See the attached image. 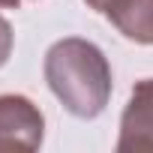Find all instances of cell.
Here are the masks:
<instances>
[{
    "label": "cell",
    "mask_w": 153,
    "mask_h": 153,
    "mask_svg": "<svg viewBox=\"0 0 153 153\" xmlns=\"http://www.w3.org/2000/svg\"><path fill=\"white\" fill-rule=\"evenodd\" d=\"M42 72L57 102L72 117H81V120L99 117L114 90L108 57L96 42L81 36L57 39L45 51Z\"/></svg>",
    "instance_id": "1"
},
{
    "label": "cell",
    "mask_w": 153,
    "mask_h": 153,
    "mask_svg": "<svg viewBox=\"0 0 153 153\" xmlns=\"http://www.w3.org/2000/svg\"><path fill=\"white\" fill-rule=\"evenodd\" d=\"M45 117L39 105L21 93H0V150H39Z\"/></svg>",
    "instance_id": "2"
},
{
    "label": "cell",
    "mask_w": 153,
    "mask_h": 153,
    "mask_svg": "<svg viewBox=\"0 0 153 153\" xmlns=\"http://www.w3.org/2000/svg\"><path fill=\"white\" fill-rule=\"evenodd\" d=\"M141 147H153V78L135 81L129 102L120 114L117 150H141Z\"/></svg>",
    "instance_id": "3"
},
{
    "label": "cell",
    "mask_w": 153,
    "mask_h": 153,
    "mask_svg": "<svg viewBox=\"0 0 153 153\" xmlns=\"http://www.w3.org/2000/svg\"><path fill=\"white\" fill-rule=\"evenodd\" d=\"M111 27L138 45H153V0H84Z\"/></svg>",
    "instance_id": "4"
},
{
    "label": "cell",
    "mask_w": 153,
    "mask_h": 153,
    "mask_svg": "<svg viewBox=\"0 0 153 153\" xmlns=\"http://www.w3.org/2000/svg\"><path fill=\"white\" fill-rule=\"evenodd\" d=\"M12 42H15V33H12V24L0 15V66H3L12 54Z\"/></svg>",
    "instance_id": "5"
},
{
    "label": "cell",
    "mask_w": 153,
    "mask_h": 153,
    "mask_svg": "<svg viewBox=\"0 0 153 153\" xmlns=\"http://www.w3.org/2000/svg\"><path fill=\"white\" fill-rule=\"evenodd\" d=\"M0 6H3V9H18L21 0H0Z\"/></svg>",
    "instance_id": "6"
}]
</instances>
